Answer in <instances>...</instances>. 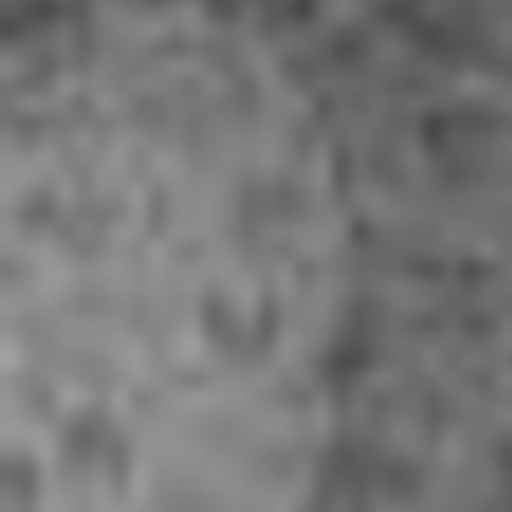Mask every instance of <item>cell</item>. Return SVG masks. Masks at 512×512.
Instances as JSON below:
<instances>
[{
    "mask_svg": "<svg viewBox=\"0 0 512 512\" xmlns=\"http://www.w3.org/2000/svg\"><path fill=\"white\" fill-rule=\"evenodd\" d=\"M9 512H310L342 194L203 0H77L5 68Z\"/></svg>",
    "mask_w": 512,
    "mask_h": 512,
    "instance_id": "cell-1",
    "label": "cell"
}]
</instances>
